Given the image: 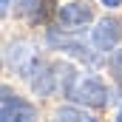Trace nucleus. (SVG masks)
I'll return each mask as SVG.
<instances>
[{
	"mask_svg": "<svg viewBox=\"0 0 122 122\" xmlns=\"http://www.w3.org/2000/svg\"><path fill=\"white\" fill-rule=\"evenodd\" d=\"M68 97L82 102V105H91V108H102L108 102V88L97 80V77H74L68 82Z\"/></svg>",
	"mask_w": 122,
	"mask_h": 122,
	"instance_id": "nucleus-1",
	"label": "nucleus"
},
{
	"mask_svg": "<svg viewBox=\"0 0 122 122\" xmlns=\"http://www.w3.org/2000/svg\"><path fill=\"white\" fill-rule=\"evenodd\" d=\"M0 117H3V122H34L37 119V111H34V105H29L23 97H17L9 85H3Z\"/></svg>",
	"mask_w": 122,
	"mask_h": 122,
	"instance_id": "nucleus-2",
	"label": "nucleus"
},
{
	"mask_svg": "<svg viewBox=\"0 0 122 122\" xmlns=\"http://www.w3.org/2000/svg\"><path fill=\"white\" fill-rule=\"evenodd\" d=\"M119 37H122V23L117 17H105V20H99L97 29H94V46H97L99 51H111V48L119 43Z\"/></svg>",
	"mask_w": 122,
	"mask_h": 122,
	"instance_id": "nucleus-3",
	"label": "nucleus"
},
{
	"mask_svg": "<svg viewBox=\"0 0 122 122\" xmlns=\"http://www.w3.org/2000/svg\"><path fill=\"white\" fill-rule=\"evenodd\" d=\"M9 6H14L17 14H26V17L34 20V23H43V20L51 14L54 0H11Z\"/></svg>",
	"mask_w": 122,
	"mask_h": 122,
	"instance_id": "nucleus-4",
	"label": "nucleus"
},
{
	"mask_svg": "<svg viewBox=\"0 0 122 122\" xmlns=\"http://www.w3.org/2000/svg\"><path fill=\"white\" fill-rule=\"evenodd\" d=\"M91 17H94V11L88 3H68V6L60 9V23L68 26V29L85 26V23H91Z\"/></svg>",
	"mask_w": 122,
	"mask_h": 122,
	"instance_id": "nucleus-5",
	"label": "nucleus"
},
{
	"mask_svg": "<svg viewBox=\"0 0 122 122\" xmlns=\"http://www.w3.org/2000/svg\"><path fill=\"white\" fill-rule=\"evenodd\" d=\"M51 122H97V119L88 117V114H82V111H77V108H60Z\"/></svg>",
	"mask_w": 122,
	"mask_h": 122,
	"instance_id": "nucleus-6",
	"label": "nucleus"
},
{
	"mask_svg": "<svg viewBox=\"0 0 122 122\" xmlns=\"http://www.w3.org/2000/svg\"><path fill=\"white\" fill-rule=\"evenodd\" d=\"M111 71H114L117 80H122V51H117V54L111 57Z\"/></svg>",
	"mask_w": 122,
	"mask_h": 122,
	"instance_id": "nucleus-7",
	"label": "nucleus"
},
{
	"mask_svg": "<svg viewBox=\"0 0 122 122\" xmlns=\"http://www.w3.org/2000/svg\"><path fill=\"white\" fill-rule=\"evenodd\" d=\"M105 6H119V0H102Z\"/></svg>",
	"mask_w": 122,
	"mask_h": 122,
	"instance_id": "nucleus-8",
	"label": "nucleus"
},
{
	"mask_svg": "<svg viewBox=\"0 0 122 122\" xmlns=\"http://www.w3.org/2000/svg\"><path fill=\"white\" fill-rule=\"evenodd\" d=\"M117 122H122V108H119V117H117Z\"/></svg>",
	"mask_w": 122,
	"mask_h": 122,
	"instance_id": "nucleus-9",
	"label": "nucleus"
}]
</instances>
